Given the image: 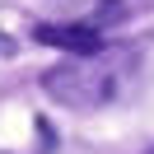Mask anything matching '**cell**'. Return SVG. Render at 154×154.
Segmentation results:
<instances>
[{"label":"cell","instance_id":"6da1fadb","mask_svg":"<svg viewBox=\"0 0 154 154\" xmlns=\"http://www.w3.org/2000/svg\"><path fill=\"white\" fill-rule=\"evenodd\" d=\"M131 75H135V56L126 47H107L98 56H66L51 70H42V94L61 107L94 112V107L112 103Z\"/></svg>","mask_w":154,"mask_h":154},{"label":"cell","instance_id":"7a4b0ae2","mask_svg":"<svg viewBox=\"0 0 154 154\" xmlns=\"http://www.w3.org/2000/svg\"><path fill=\"white\" fill-rule=\"evenodd\" d=\"M33 38L42 47H61L66 56H98V51H107L103 33L94 23H38Z\"/></svg>","mask_w":154,"mask_h":154},{"label":"cell","instance_id":"3957f363","mask_svg":"<svg viewBox=\"0 0 154 154\" xmlns=\"http://www.w3.org/2000/svg\"><path fill=\"white\" fill-rule=\"evenodd\" d=\"M0 56H14V38L10 33H0Z\"/></svg>","mask_w":154,"mask_h":154},{"label":"cell","instance_id":"277c9868","mask_svg":"<svg viewBox=\"0 0 154 154\" xmlns=\"http://www.w3.org/2000/svg\"><path fill=\"white\" fill-rule=\"evenodd\" d=\"M145 154H154V149H145Z\"/></svg>","mask_w":154,"mask_h":154}]
</instances>
